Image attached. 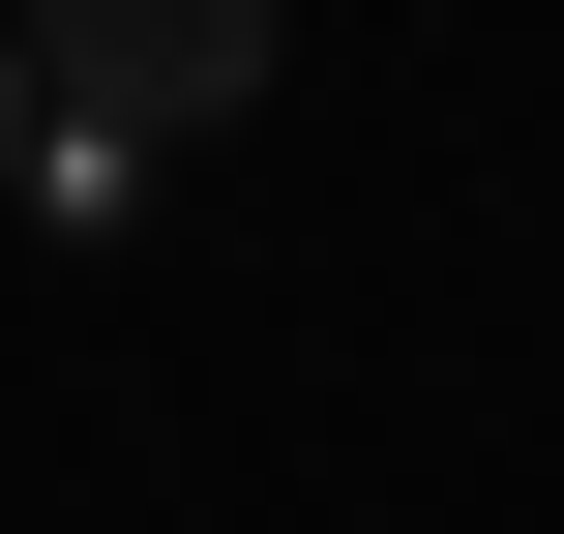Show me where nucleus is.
<instances>
[{"mask_svg":"<svg viewBox=\"0 0 564 534\" xmlns=\"http://www.w3.org/2000/svg\"><path fill=\"white\" fill-rule=\"evenodd\" d=\"M30 178H59V119H30V30H0V208H30Z\"/></svg>","mask_w":564,"mask_h":534,"instance_id":"f03ea898","label":"nucleus"},{"mask_svg":"<svg viewBox=\"0 0 564 534\" xmlns=\"http://www.w3.org/2000/svg\"><path fill=\"white\" fill-rule=\"evenodd\" d=\"M0 30H30L59 208H89V178H149V149H208V119L268 89V0H0Z\"/></svg>","mask_w":564,"mask_h":534,"instance_id":"f257e3e1","label":"nucleus"}]
</instances>
